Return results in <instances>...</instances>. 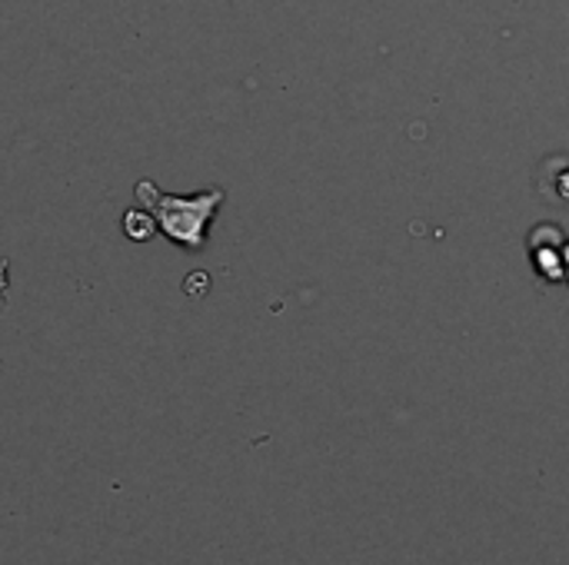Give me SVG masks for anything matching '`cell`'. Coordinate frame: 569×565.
<instances>
[{
    "label": "cell",
    "instance_id": "obj_1",
    "mask_svg": "<svg viewBox=\"0 0 569 565\" xmlns=\"http://www.w3.org/2000/svg\"><path fill=\"white\" fill-rule=\"evenodd\" d=\"M137 200L143 203V210L153 216L157 230L170 243L197 253L207 246V233H210L213 216L223 206L227 193L220 186H210V190L193 193V196H173V193H163L153 180H140Z\"/></svg>",
    "mask_w": 569,
    "mask_h": 565
},
{
    "label": "cell",
    "instance_id": "obj_2",
    "mask_svg": "<svg viewBox=\"0 0 569 565\" xmlns=\"http://www.w3.org/2000/svg\"><path fill=\"white\" fill-rule=\"evenodd\" d=\"M563 246H567V236H563V230L553 226V223L537 226V230L530 233V256H533V263H537V273H540L547 283L567 280Z\"/></svg>",
    "mask_w": 569,
    "mask_h": 565
},
{
    "label": "cell",
    "instance_id": "obj_3",
    "mask_svg": "<svg viewBox=\"0 0 569 565\" xmlns=\"http://www.w3.org/2000/svg\"><path fill=\"white\" fill-rule=\"evenodd\" d=\"M540 193L553 203H569V157H550L540 167Z\"/></svg>",
    "mask_w": 569,
    "mask_h": 565
},
{
    "label": "cell",
    "instance_id": "obj_4",
    "mask_svg": "<svg viewBox=\"0 0 569 565\" xmlns=\"http://www.w3.org/2000/svg\"><path fill=\"white\" fill-rule=\"evenodd\" d=\"M123 233L130 236V240H150L153 233H157V223H153V216L147 213V210H127L123 213Z\"/></svg>",
    "mask_w": 569,
    "mask_h": 565
},
{
    "label": "cell",
    "instance_id": "obj_5",
    "mask_svg": "<svg viewBox=\"0 0 569 565\" xmlns=\"http://www.w3.org/2000/svg\"><path fill=\"white\" fill-rule=\"evenodd\" d=\"M7 293V260L0 256V296Z\"/></svg>",
    "mask_w": 569,
    "mask_h": 565
},
{
    "label": "cell",
    "instance_id": "obj_6",
    "mask_svg": "<svg viewBox=\"0 0 569 565\" xmlns=\"http://www.w3.org/2000/svg\"><path fill=\"white\" fill-rule=\"evenodd\" d=\"M563 263H567V283H569V240H567V246H563Z\"/></svg>",
    "mask_w": 569,
    "mask_h": 565
}]
</instances>
